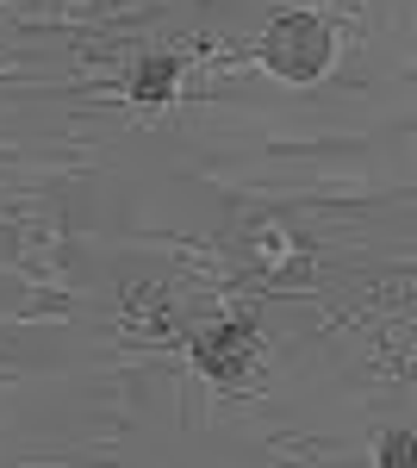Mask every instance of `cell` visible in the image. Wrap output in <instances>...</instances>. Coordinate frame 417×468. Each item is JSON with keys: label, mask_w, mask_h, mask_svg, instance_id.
<instances>
[{"label": "cell", "mask_w": 417, "mask_h": 468, "mask_svg": "<svg viewBox=\"0 0 417 468\" xmlns=\"http://www.w3.org/2000/svg\"><path fill=\"white\" fill-rule=\"evenodd\" d=\"M330 50H337V44H330V32H324L318 19H287V26H275V37H268V69L306 81V75H318L330 63Z\"/></svg>", "instance_id": "obj_1"}]
</instances>
